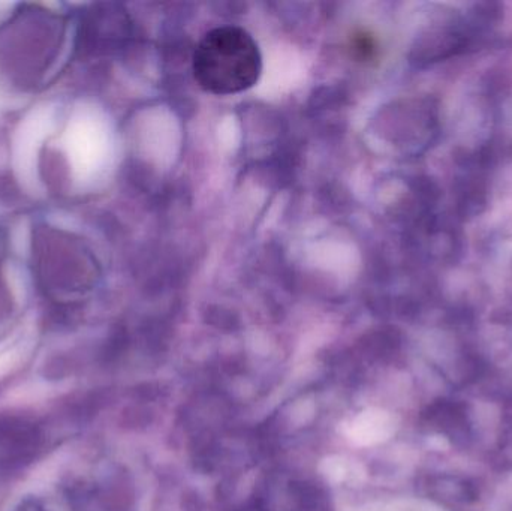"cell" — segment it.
<instances>
[{"instance_id": "obj_1", "label": "cell", "mask_w": 512, "mask_h": 511, "mask_svg": "<svg viewBox=\"0 0 512 511\" xmlns=\"http://www.w3.org/2000/svg\"><path fill=\"white\" fill-rule=\"evenodd\" d=\"M261 72V51L242 27H218L198 42L194 75L206 92L221 96L245 92L258 83Z\"/></svg>"}, {"instance_id": "obj_2", "label": "cell", "mask_w": 512, "mask_h": 511, "mask_svg": "<svg viewBox=\"0 0 512 511\" xmlns=\"http://www.w3.org/2000/svg\"><path fill=\"white\" fill-rule=\"evenodd\" d=\"M17 511H44L39 504L36 503H26L20 507Z\"/></svg>"}]
</instances>
